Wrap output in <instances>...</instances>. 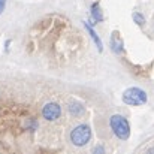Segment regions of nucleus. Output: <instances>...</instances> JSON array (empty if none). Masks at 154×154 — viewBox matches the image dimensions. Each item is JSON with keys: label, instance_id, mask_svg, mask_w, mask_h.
<instances>
[{"label": "nucleus", "instance_id": "1", "mask_svg": "<svg viewBox=\"0 0 154 154\" xmlns=\"http://www.w3.org/2000/svg\"><path fill=\"white\" fill-rule=\"evenodd\" d=\"M109 126H111L112 133L118 139H121V141H127L129 139V136H130V124H129V121H127V118L124 115L114 114L109 118Z\"/></svg>", "mask_w": 154, "mask_h": 154}, {"label": "nucleus", "instance_id": "2", "mask_svg": "<svg viewBox=\"0 0 154 154\" xmlns=\"http://www.w3.org/2000/svg\"><path fill=\"white\" fill-rule=\"evenodd\" d=\"M69 139H70V142L75 147L87 145L90 142V139H91V129H90V126L88 124H78V126H75L70 130Z\"/></svg>", "mask_w": 154, "mask_h": 154}, {"label": "nucleus", "instance_id": "3", "mask_svg": "<svg viewBox=\"0 0 154 154\" xmlns=\"http://www.w3.org/2000/svg\"><path fill=\"white\" fill-rule=\"evenodd\" d=\"M123 102L126 105H130V106H141V105H145L148 100V96L147 93L139 88V87H130L127 90H124L123 96H121Z\"/></svg>", "mask_w": 154, "mask_h": 154}, {"label": "nucleus", "instance_id": "4", "mask_svg": "<svg viewBox=\"0 0 154 154\" xmlns=\"http://www.w3.org/2000/svg\"><path fill=\"white\" fill-rule=\"evenodd\" d=\"M61 114V108L60 105L55 102H50L45 103L44 108H42V117L47 120V121H55Z\"/></svg>", "mask_w": 154, "mask_h": 154}, {"label": "nucleus", "instance_id": "5", "mask_svg": "<svg viewBox=\"0 0 154 154\" xmlns=\"http://www.w3.org/2000/svg\"><path fill=\"white\" fill-rule=\"evenodd\" d=\"M109 44H111V50L115 52V54H123V51H124V42H123V39H121V36H120L118 32H114L111 35Z\"/></svg>", "mask_w": 154, "mask_h": 154}, {"label": "nucleus", "instance_id": "6", "mask_svg": "<svg viewBox=\"0 0 154 154\" xmlns=\"http://www.w3.org/2000/svg\"><path fill=\"white\" fill-rule=\"evenodd\" d=\"M91 24H97V23H102L103 21V14L102 9H100V5L96 2L91 5Z\"/></svg>", "mask_w": 154, "mask_h": 154}, {"label": "nucleus", "instance_id": "7", "mask_svg": "<svg viewBox=\"0 0 154 154\" xmlns=\"http://www.w3.org/2000/svg\"><path fill=\"white\" fill-rule=\"evenodd\" d=\"M84 27L87 29V32H88V35H90V38L94 41V44H96V47H97V50L99 51H102L103 50V44L102 41H100V38L97 36V33L93 30V27H91V24H88V23H84Z\"/></svg>", "mask_w": 154, "mask_h": 154}, {"label": "nucleus", "instance_id": "8", "mask_svg": "<svg viewBox=\"0 0 154 154\" xmlns=\"http://www.w3.org/2000/svg\"><path fill=\"white\" fill-rule=\"evenodd\" d=\"M69 112L73 117H81L85 112V109H84V106L79 102H70L69 103Z\"/></svg>", "mask_w": 154, "mask_h": 154}, {"label": "nucleus", "instance_id": "9", "mask_svg": "<svg viewBox=\"0 0 154 154\" xmlns=\"http://www.w3.org/2000/svg\"><path fill=\"white\" fill-rule=\"evenodd\" d=\"M132 18H133V21H135L138 26H144V24H145V17H144L141 12H133V14H132Z\"/></svg>", "mask_w": 154, "mask_h": 154}, {"label": "nucleus", "instance_id": "10", "mask_svg": "<svg viewBox=\"0 0 154 154\" xmlns=\"http://www.w3.org/2000/svg\"><path fill=\"white\" fill-rule=\"evenodd\" d=\"M93 153H94V154H96V153H105V148H103L102 145H97V147L93 150Z\"/></svg>", "mask_w": 154, "mask_h": 154}, {"label": "nucleus", "instance_id": "11", "mask_svg": "<svg viewBox=\"0 0 154 154\" xmlns=\"http://www.w3.org/2000/svg\"><path fill=\"white\" fill-rule=\"evenodd\" d=\"M5 8H6V0H0V15L3 14Z\"/></svg>", "mask_w": 154, "mask_h": 154}, {"label": "nucleus", "instance_id": "12", "mask_svg": "<svg viewBox=\"0 0 154 154\" xmlns=\"http://www.w3.org/2000/svg\"><path fill=\"white\" fill-rule=\"evenodd\" d=\"M148 153H154V148H151V150H148Z\"/></svg>", "mask_w": 154, "mask_h": 154}]
</instances>
